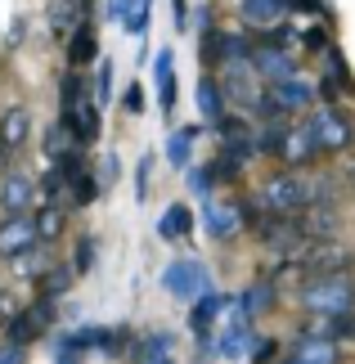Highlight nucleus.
<instances>
[{
  "instance_id": "ea45409f",
  "label": "nucleus",
  "mask_w": 355,
  "mask_h": 364,
  "mask_svg": "<svg viewBox=\"0 0 355 364\" xmlns=\"http://www.w3.org/2000/svg\"><path fill=\"white\" fill-rule=\"evenodd\" d=\"M149 171H153V158H144L135 166V198L139 203H144V193H149Z\"/></svg>"
},
{
  "instance_id": "de8ad7c7",
  "label": "nucleus",
  "mask_w": 355,
  "mask_h": 364,
  "mask_svg": "<svg viewBox=\"0 0 355 364\" xmlns=\"http://www.w3.org/2000/svg\"><path fill=\"white\" fill-rule=\"evenodd\" d=\"M117 171H122V166H117V158L108 153V162H104V171H99V180H108V185H112V180H117Z\"/></svg>"
},
{
  "instance_id": "37998d69",
  "label": "nucleus",
  "mask_w": 355,
  "mask_h": 364,
  "mask_svg": "<svg viewBox=\"0 0 355 364\" xmlns=\"http://www.w3.org/2000/svg\"><path fill=\"white\" fill-rule=\"evenodd\" d=\"M270 355H275V342H257V346H252V364H270Z\"/></svg>"
},
{
  "instance_id": "20e7f679",
  "label": "nucleus",
  "mask_w": 355,
  "mask_h": 364,
  "mask_svg": "<svg viewBox=\"0 0 355 364\" xmlns=\"http://www.w3.org/2000/svg\"><path fill=\"white\" fill-rule=\"evenodd\" d=\"M306 126H310V135H315V144H319V158L346 153V149L355 144V126H351V117L342 113V108H333V104H324L319 113H310Z\"/></svg>"
},
{
  "instance_id": "b1692460",
  "label": "nucleus",
  "mask_w": 355,
  "mask_h": 364,
  "mask_svg": "<svg viewBox=\"0 0 355 364\" xmlns=\"http://www.w3.org/2000/svg\"><path fill=\"white\" fill-rule=\"evenodd\" d=\"M252 355V333H248V319L234 311V324L221 333V342H216V355H225V360H234V355Z\"/></svg>"
},
{
  "instance_id": "9b49d317",
  "label": "nucleus",
  "mask_w": 355,
  "mask_h": 364,
  "mask_svg": "<svg viewBox=\"0 0 355 364\" xmlns=\"http://www.w3.org/2000/svg\"><path fill=\"white\" fill-rule=\"evenodd\" d=\"M41 247L36 239V216H5L0 220V257L5 261H18L23 252Z\"/></svg>"
},
{
  "instance_id": "aec40b11",
  "label": "nucleus",
  "mask_w": 355,
  "mask_h": 364,
  "mask_svg": "<svg viewBox=\"0 0 355 364\" xmlns=\"http://www.w3.org/2000/svg\"><path fill=\"white\" fill-rule=\"evenodd\" d=\"M73 279H77L73 265H50V270H46V274H41L36 284H32V288H36V301H59L63 292L73 288Z\"/></svg>"
},
{
  "instance_id": "1a4fd4ad",
  "label": "nucleus",
  "mask_w": 355,
  "mask_h": 364,
  "mask_svg": "<svg viewBox=\"0 0 355 364\" xmlns=\"http://www.w3.org/2000/svg\"><path fill=\"white\" fill-rule=\"evenodd\" d=\"M81 23H90V5H81V0H50L46 5V27L59 46H68L77 36Z\"/></svg>"
},
{
  "instance_id": "79ce46f5",
  "label": "nucleus",
  "mask_w": 355,
  "mask_h": 364,
  "mask_svg": "<svg viewBox=\"0 0 355 364\" xmlns=\"http://www.w3.org/2000/svg\"><path fill=\"white\" fill-rule=\"evenodd\" d=\"M207 185H211V171H189V189L198 193V198H207V193H211Z\"/></svg>"
},
{
  "instance_id": "4468645a",
  "label": "nucleus",
  "mask_w": 355,
  "mask_h": 364,
  "mask_svg": "<svg viewBox=\"0 0 355 364\" xmlns=\"http://www.w3.org/2000/svg\"><path fill=\"white\" fill-rule=\"evenodd\" d=\"M283 364H342V351L329 338H297Z\"/></svg>"
},
{
  "instance_id": "4be33fe9",
  "label": "nucleus",
  "mask_w": 355,
  "mask_h": 364,
  "mask_svg": "<svg viewBox=\"0 0 355 364\" xmlns=\"http://www.w3.org/2000/svg\"><path fill=\"white\" fill-rule=\"evenodd\" d=\"M27 135H32V113H27L23 104L5 108V117H0V139H5L9 149H23Z\"/></svg>"
},
{
  "instance_id": "49530a36",
  "label": "nucleus",
  "mask_w": 355,
  "mask_h": 364,
  "mask_svg": "<svg viewBox=\"0 0 355 364\" xmlns=\"http://www.w3.org/2000/svg\"><path fill=\"white\" fill-rule=\"evenodd\" d=\"M171 23H176V27L189 23V0H171Z\"/></svg>"
},
{
  "instance_id": "c03bdc74",
  "label": "nucleus",
  "mask_w": 355,
  "mask_h": 364,
  "mask_svg": "<svg viewBox=\"0 0 355 364\" xmlns=\"http://www.w3.org/2000/svg\"><path fill=\"white\" fill-rule=\"evenodd\" d=\"M122 104H126V113H139V108H144V90H139V86H131Z\"/></svg>"
},
{
  "instance_id": "f3484780",
  "label": "nucleus",
  "mask_w": 355,
  "mask_h": 364,
  "mask_svg": "<svg viewBox=\"0 0 355 364\" xmlns=\"http://www.w3.org/2000/svg\"><path fill=\"white\" fill-rule=\"evenodd\" d=\"M63 122L73 126V135L81 139V144H95V139H99V100H95V95L81 100L73 113H63Z\"/></svg>"
},
{
  "instance_id": "2eb2a0df",
  "label": "nucleus",
  "mask_w": 355,
  "mask_h": 364,
  "mask_svg": "<svg viewBox=\"0 0 355 364\" xmlns=\"http://www.w3.org/2000/svg\"><path fill=\"white\" fill-rule=\"evenodd\" d=\"M135 364H176V338L166 328H153L135 342Z\"/></svg>"
},
{
  "instance_id": "a211bd4d",
  "label": "nucleus",
  "mask_w": 355,
  "mask_h": 364,
  "mask_svg": "<svg viewBox=\"0 0 355 364\" xmlns=\"http://www.w3.org/2000/svg\"><path fill=\"white\" fill-rule=\"evenodd\" d=\"M238 14H243L252 27H279L283 14H292V0H243Z\"/></svg>"
},
{
  "instance_id": "e433bc0d",
  "label": "nucleus",
  "mask_w": 355,
  "mask_h": 364,
  "mask_svg": "<svg viewBox=\"0 0 355 364\" xmlns=\"http://www.w3.org/2000/svg\"><path fill=\"white\" fill-rule=\"evenodd\" d=\"M95 100H99V108H104V104L112 100V63H99V81H95Z\"/></svg>"
},
{
  "instance_id": "393cba45",
  "label": "nucleus",
  "mask_w": 355,
  "mask_h": 364,
  "mask_svg": "<svg viewBox=\"0 0 355 364\" xmlns=\"http://www.w3.org/2000/svg\"><path fill=\"white\" fill-rule=\"evenodd\" d=\"M189 230H194V212H189V207H184V203H171V207H166V212H162V220H158V234H162L166 243L184 239V234H189Z\"/></svg>"
},
{
  "instance_id": "ddd939ff",
  "label": "nucleus",
  "mask_w": 355,
  "mask_h": 364,
  "mask_svg": "<svg viewBox=\"0 0 355 364\" xmlns=\"http://www.w3.org/2000/svg\"><path fill=\"white\" fill-rule=\"evenodd\" d=\"M36 180H27V176H9L5 185H0V212L5 216H27L36 207Z\"/></svg>"
},
{
  "instance_id": "72a5a7b5",
  "label": "nucleus",
  "mask_w": 355,
  "mask_h": 364,
  "mask_svg": "<svg viewBox=\"0 0 355 364\" xmlns=\"http://www.w3.org/2000/svg\"><path fill=\"white\" fill-rule=\"evenodd\" d=\"M189 149H194V131H171L166 135V162L171 166H189Z\"/></svg>"
},
{
  "instance_id": "a19ab883",
  "label": "nucleus",
  "mask_w": 355,
  "mask_h": 364,
  "mask_svg": "<svg viewBox=\"0 0 355 364\" xmlns=\"http://www.w3.org/2000/svg\"><path fill=\"white\" fill-rule=\"evenodd\" d=\"M0 364H27V346H14V342H0Z\"/></svg>"
},
{
  "instance_id": "58836bf2",
  "label": "nucleus",
  "mask_w": 355,
  "mask_h": 364,
  "mask_svg": "<svg viewBox=\"0 0 355 364\" xmlns=\"http://www.w3.org/2000/svg\"><path fill=\"white\" fill-rule=\"evenodd\" d=\"M14 315H18V301H14V292H9V288H0V328H9V324H14Z\"/></svg>"
},
{
  "instance_id": "c9c22d12",
  "label": "nucleus",
  "mask_w": 355,
  "mask_h": 364,
  "mask_svg": "<svg viewBox=\"0 0 355 364\" xmlns=\"http://www.w3.org/2000/svg\"><path fill=\"white\" fill-rule=\"evenodd\" d=\"M302 46H306L310 54H329L333 41H329V32H324V27H306V32H302Z\"/></svg>"
},
{
  "instance_id": "412c9836",
  "label": "nucleus",
  "mask_w": 355,
  "mask_h": 364,
  "mask_svg": "<svg viewBox=\"0 0 355 364\" xmlns=\"http://www.w3.org/2000/svg\"><path fill=\"white\" fill-rule=\"evenodd\" d=\"M63 230H68V207L63 203H46L36 212V239H41V247H46V243H59Z\"/></svg>"
},
{
  "instance_id": "f704fd0d",
  "label": "nucleus",
  "mask_w": 355,
  "mask_h": 364,
  "mask_svg": "<svg viewBox=\"0 0 355 364\" xmlns=\"http://www.w3.org/2000/svg\"><path fill=\"white\" fill-rule=\"evenodd\" d=\"M95 252H99V243L90 239V234H86V239L77 243V257H73V270H77V274H90V265H95Z\"/></svg>"
},
{
  "instance_id": "cd10ccee",
  "label": "nucleus",
  "mask_w": 355,
  "mask_h": 364,
  "mask_svg": "<svg viewBox=\"0 0 355 364\" xmlns=\"http://www.w3.org/2000/svg\"><path fill=\"white\" fill-rule=\"evenodd\" d=\"M68 63H73V68H81V63H90L95 59V54H99V41H95V27L90 23H81L77 27V36L73 41H68Z\"/></svg>"
},
{
  "instance_id": "603ef678",
  "label": "nucleus",
  "mask_w": 355,
  "mask_h": 364,
  "mask_svg": "<svg viewBox=\"0 0 355 364\" xmlns=\"http://www.w3.org/2000/svg\"><path fill=\"white\" fill-rule=\"evenodd\" d=\"M81 5H90V0H81Z\"/></svg>"
},
{
  "instance_id": "a18cd8bd",
  "label": "nucleus",
  "mask_w": 355,
  "mask_h": 364,
  "mask_svg": "<svg viewBox=\"0 0 355 364\" xmlns=\"http://www.w3.org/2000/svg\"><path fill=\"white\" fill-rule=\"evenodd\" d=\"M23 32H27V23H23V18H14V23H9V41H5V50H18Z\"/></svg>"
},
{
  "instance_id": "7c9ffc66",
  "label": "nucleus",
  "mask_w": 355,
  "mask_h": 364,
  "mask_svg": "<svg viewBox=\"0 0 355 364\" xmlns=\"http://www.w3.org/2000/svg\"><path fill=\"white\" fill-rule=\"evenodd\" d=\"M9 265H14V274H18V279H32V284H36V279L50 270V257L41 247H32V252H23L18 261H9Z\"/></svg>"
},
{
  "instance_id": "0eeeda50",
  "label": "nucleus",
  "mask_w": 355,
  "mask_h": 364,
  "mask_svg": "<svg viewBox=\"0 0 355 364\" xmlns=\"http://www.w3.org/2000/svg\"><path fill=\"white\" fill-rule=\"evenodd\" d=\"M211 131H216L221 153H234V158H243V162L257 158V131H252V117H230L225 113Z\"/></svg>"
},
{
  "instance_id": "423d86ee",
  "label": "nucleus",
  "mask_w": 355,
  "mask_h": 364,
  "mask_svg": "<svg viewBox=\"0 0 355 364\" xmlns=\"http://www.w3.org/2000/svg\"><path fill=\"white\" fill-rule=\"evenodd\" d=\"M203 225H207V234L216 243H225V239H234L238 230L248 225V207L243 203H234V198H207V207H203Z\"/></svg>"
},
{
  "instance_id": "c756f323",
  "label": "nucleus",
  "mask_w": 355,
  "mask_h": 364,
  "mask_svg": "<svg viewBox=\"0 0 355 364\" xmlns=\"http://www.w3.org/2000/svg\"><path fill=\"white\" fill-rule=\"evenodd\" d=\"M41 193H46V203H63V198H73V176H68L63 166H50V171L41 176Z\"/></svg>"
},
{
  "instance_id": "4c0bfd02",
  "label": "nucleus",
  "mask_w": 355,
  "mask_h": 364,
  "mask_svg": "<svg viewBox=\"0 0 355 364\" xmlns=\"http://www.w3.org/2000/svg\"><path fill=\"white\" fill-rule=\"evenodd\" d=\"M333 342H355V311L333 319Z\"/></svg>"
},
{
  "instance_id": "a878e982",
  "label": "nucleus",
  "mask_w": 355,
  "mask_h": 364,
  "mask_svg": "<svg viewBox=\"0 0 355 364\" xmlns=\"http://www.w3.org/2000/svg\"><path fill=\"white\" fill-rule=\"evenodd\" d=\"M81 100H90V86H86V77H81V68H68L63 86H59V113H73Z\"/></svg>"
},
{
  "instance_id": "5701e85b",
  "label": "nucleus",
  "mask_w": 355,
  "mask_h": 364,
  "mask_svg": "<svg viewBox=\"0 0 355 364\" xmlns=\"http://www.w3.org/2000/svg\"><path fill=\"white\" fill-rule=\"evenodd\" d=\"M302 234H306V239H333V234H337V212L324 207V203H310L302 212Z\"/></svg>"
},
{
  "instance_id": "2f4dec72",
  "label": "nucleus",
  "mask_w": 355,
  "mask_h": 364,
  "mask_svg": "<svg viewBox=\"0 0 355 364\" xmlns=\"http://www.w3.org/2000/svg\"><path fill=\"white\" fill-rule=\"evenodd\" d=\"M243 158H234V153H216V162H211L207 166V171H211V180H216V185H230V180H238V176H243Z\"/></svg>"
},
{
  "instance_id": "f8f14e48",
  "label": "nucleus",
  "mask_w": 355,
  "mask_h": 364,
  "mask_svg": "<svg viewBox=\"0 0 355 364\" xmlns=\"http://www.w3.org/2000/svg\"><path fill=\"white\" fill-rule=\"evenodd\" d=\"M315 158H319V144H315V135H310V126L306 122L288 126V135H283V144H279V162L288 166V171H297V166H306Z\"/></svg>"
},
{
  "instance_id": "09e8293b",
  "label": "nucleus",
  "mask_w": 355,
  "mask_h": 364,
  "mask_svg": "<svg viewBox=\"0 0 355 364\" xmlns=\"http://www.w3.org/2000/svg\"><path fill=\"white\" fill-rule=\"evenodd\" d=\"M342 176H346V185H355V162H346V171H342Z\"/></svg>"
},
{
  "instance_id": "473e14b6",
  "label": "nucleus",
  "mask_w": 355,
  "mask_h": 364,
  "mask_svg": "<svg viewBox=\"0 0 355 364\" xmlns=\"http://www.w3.org/2000/svg\"><path fill=\"white\" fill-rule=\"evenodd\" d=\"M99 189H104V180H99V176H90V171L73 176V207H90L99 198Z\"/></svg>"
},
{
  "instance_id": "7ed1b4c3",
  "label": "nucleus",
  "mask_w": 355,
  "mask_h": 364,
  "mask_svg": "<svg viewBox=\"0 0 355 364\" xmlns=\"http://www.w3.org/2000/svg\"><path fill=\"white\" fill-rule=\"evenodd\" d=\"M221 90H225V100L234 108H243V113H261V104H265V81H261L257 68H252V59L221 63Z\"/></svg>"
},
{
  "instance_id": "f03ea898",
  "label": "nucleus",
  "mask_w": 355,
  "mask_h": 364,
  "mask_svg": "<svg viewBox=\"0 0 355 364\" xmlns=\"http://www.w3.org/2000/svg\"><path fill=\"white\" fill-rule=\"evenodd\" d=\"M310 203H315V180H302L297 171L270 176L257 189V198H252V207L265 216H302Z\"/></svg>"
},
{
  "instance_id": "8fccbe9b",
  "label": "nucleus",
  "mask_w": 355,
  "mask_h": 364,
  "mask_svg": "<svg viewBox=\"0 0 355 364\" xmlns=\"http://www.w3.org/2000/svg\"><path fill=\"white\" fill-rule=\"evenodd\" d=\"M9 153H14V149L5 144V139H0V162H9Z\"/></svg>"
},
{
  "instance_id": "9d476101",
  "label": "nucleus",
  "mask_w": 355,
  "mask_h": 364,
  "mask_svg": "<svg viewBox=\"0 0 355 364\" xmlns=\"http://www.w3.org/2000/svg\"><path fill=\"white\" fill-rule=\"evenodd\" d=\"M252 68L261 73L265 86H275V81H292L297 77V54L283 50V46H252Z\"/></svg>"
},
{
  "instance_id": "c85d7f7f",
  "label": "nucleus",
  "mask_w": 355,
  "mask_h": 364,
  "mask_svg": "<svg viewBox=\"0 0 355 364\" xmlns=\"http://www.w3.org/2000/svg\"><path fill=\"white\" fill-rule=\"evenodd\" d=\"M158 104H162V113H176V68H171V54H158Z\"/></svg>"
},
{
  "instance_id": "6e6552de",
  "label": "nucleus",
  "mask_w": 355,
  "mask_h": 364,
  "mask_svg": "<svg viewBox=\"0 0 355 364\" xmlns=\"http://www.w3.org/2000/svg\"><path fill=\"white\" fill-rule=\"evenodd\" d=\"M54 324V301H36V306H27V311L14 315V324L5 328V342L14 346H27V342H36V338H46Z\"/></svg>"
},
{
  "instance_id": "bb28decb",
  "label": "nucleus",
  "mask_w": 355,
  "mask_h": 364,
  "mask_svg": "<svg viewBox=\"0 0 355 364\" xmlns=\"http://www.w3.org/2000/svg\"><path fill=\"white\" fill-rule=\"evenodd\" d=\"M198 113H203L211 126H216V122L225 117V90H221L211 77H203V81H198Z\"/></svg>"
},
{
  "instance_id": "3c124183",
  "label": "nucleus",
  "mask_w": 355,
  "mask_h": 364,
  "mask_svg": "<svg viewBox=\"0 0 355 364\" xmlns=\"http://www.w3.org/2000/svg\"><path fill=\"white\" fill-rule=\"evenodd\" d=\"M59 364H77V355H63V360H59Z\"/></svg>"
},
{
  "instance_id": "6ab92c4d",
  "label": "nucleus",
  "mask_w": 355,
  "mask_h": 364,
  "mask_svg": "<svg viewBox=\"0 0 355 364\" xmlns=\"http://www.w3.org/2000/svg\"><path fill=\"white\" fill-rule=\"evenodd\" d=\"M279 306V297H275V284H252V288H243V297H238V306L234 311L243 315V319H257V315H270Z\"/></svg>"
},
{
  "instance_id": "dca6fc26",
  "label": "nucleus",
  "mask_w": 355,
  "mask_h": 364,
  "mask_svg": "<svg viewBox=\"0 0 355 364\" xmlns=\"http://www.w3.org/2000/svg\"><path fill=\"white\" fill-rule=\"evenodd\" d=\"M225 311H230V297L216 292V288H207L203 297L194 301V311H189V328L198 333V338H207V328L216 324V315H225Z\"/></svg>"
},
{
  "instance_id": "f257e3e1",
  "label": "nucleus",
  "mask_w": 355,
  "mask_h": 364,
  "mask_svg": "<svg viewBox=\"0 0 355 364\" xmlns=\"http://www.w3.org/2000/svg\"><path fill=\"white\" fill-rule=\"evenodd\" d=\"M297 306L310 319H337L355 311V279L351 274H329V279H306L297 288Z\"/></svg>"
},
{
  "instance_id": "39448f33",
  "label": "nucleus",
  "mask_w": 355,
  "mask_h": 364,
  "mask_svg": "<svg viewBox=\"0 0 355 364\" xmlns=\"http://www.w3.org/2000/svg\"><path fill=\"white\" fill-rule=\"evenodd\" d=\"M162 288L171 292L176 301L203 297V292H207V270H203V261H198V257H180V261H171V265L162 270Z\"/></svg>"
}]
</instances>
